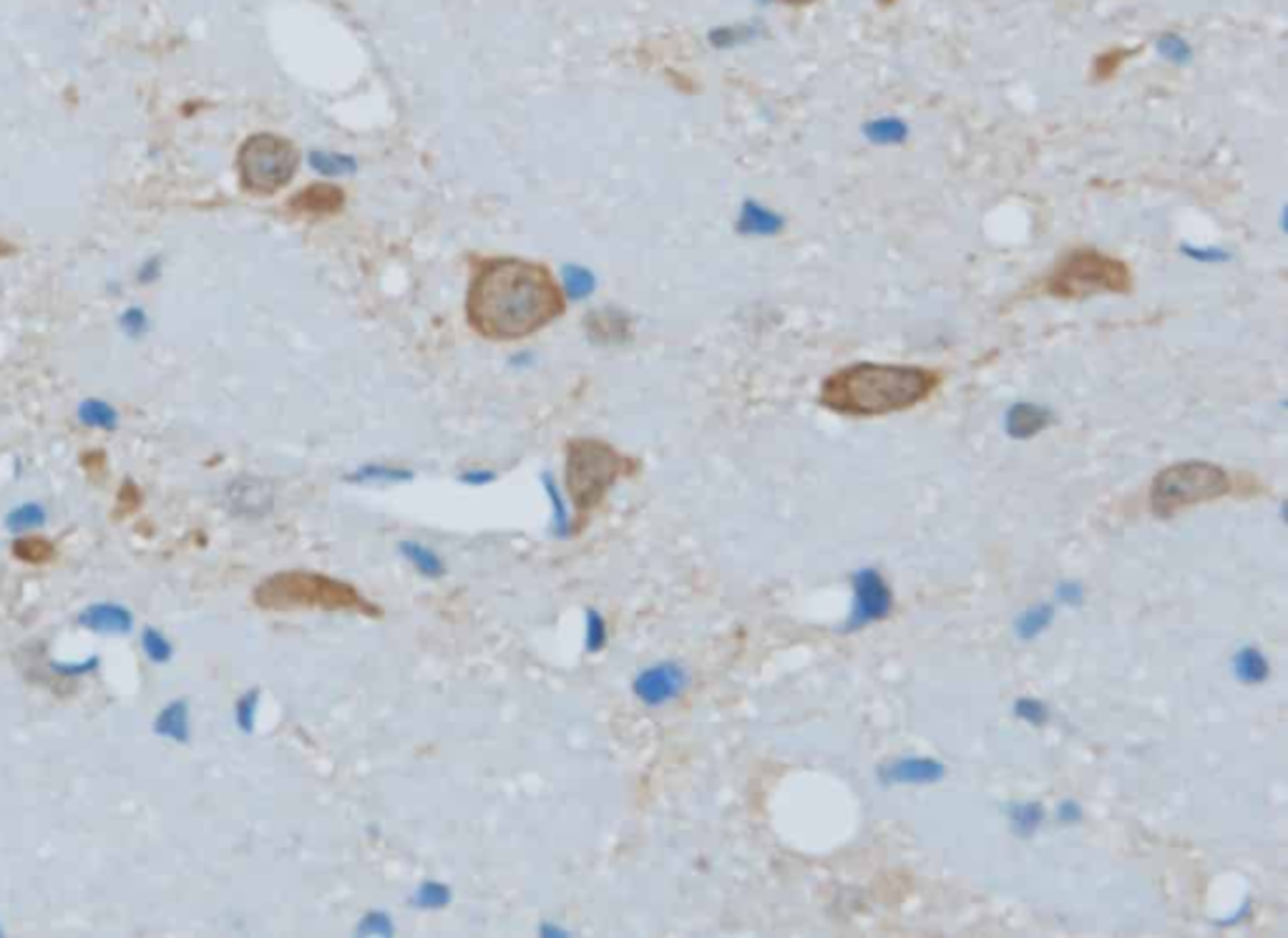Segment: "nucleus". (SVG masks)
<instances>
[{
  "mask_svg": "<svg viewBox=\"0 0 1288 938\" xmlns=\"http://www.w3.org/2000/svg\"><path fill=\"white\" fill-rule=\"evenodd\" d=\"M564 294L551 274L524 259H491L476 272L468 317L489 340H518L562 315Z\"/></svg>",
  "mask_w": 1288,
  "mask_h": 938,
  "instance_id": "1",
  "label": "nucleus"
},
{
  "mask_svg": "<svg viewBox=\"0 0 1288 938\" xmlns=\"http://www.w3.org/2000/svg\"><path fill=\"white\" fill-rule=\"evenodd\" d=\"M939 380V373L926 367L856 363L823 380L821 403L841 416H886L926 401Z\"/></svg>",
  "mask_w": 1288,
  "mask_h": 938,
  "instance_id": "2",
  "label": "nucleus"
},
{
  "mask_svg": "<svg viewBox=\"0 0 1288 938\" xmlns=\"http://www.w3.org/2000/svg\"><path fill=\"white\" fill-rule=\"evenodd\" d=\"M254 604L265 611H355L363 616H381V610L347 581L332 579L315 572H277L257 584Z\"/></svg>",
  "mask_w": 1288,
  "mask_h": 938,
  "instance_id": "3",
  "label": "nucleus"
},
{
  "mask_svg": "<svg viewBox=\"0 0 1288 938\" xmlns=\"http://www.w3.org/2000/svg\"><path fill=\"white\" fill-rule=\"evenodd\" d=\"M632 460L594 438H576L567 445V491L579 514L597 509L619 478L632 473Z\"/></svg>",
  "mask_w": 1288,
  "mask_h": 938,
  "instance_id": "4",
  "label": "nucleus"
},
{
  "mask_svg": "<svg viewBox=\"0 0 1288 938\" xmlns=\"http://www.w3.org/2000/svg\"><path fill=\"white\" fill-rule=\"evenodd\" d=\"M1132 287L1130 267L1100 250H1074L1052 270L1047 292L1059 300H1082L1097 292L1123 294Z\"/></svg>",
  "mask_w": 1288,
  "mask_h": 938,
  "instance_id": "5",
  "label": "nucleus"
},
{
  "mask_svg": "<svg viewBox=\"0 0 1288 938\" xmlns=\"http://www.w3.org/2000/svg\"><path fill=\"white\" fill-rule=\"evenodd\" d=\"M1231 491V478L1216 463L1185 460L1167 466L1155 476L1150 488L1152 514L1160 518L1175 516L1178 511L1203 501H1216Z\"/></svg>",
  "mask_w": 1288,
  "mask_h": 938,
  "instance_id": "6",
  "label": "nucleus"
},
{
  "mask_svg": "<svg viewBox=\"0 0 1288 938\" xmlns=\"http://www.w3.org/2000/svg\"><path fill=\"white\" fill-rule=\"evenodd\" d=\"M237 166L247 192L267 197L292 181L297 172V149L277 134H254L242 143Z\"/></svg>",
  "mask_w": 1288,
  "mask_h": 938,
  "instance_id": "7",
  "label": "nucleus"
},
{
  "mask_svg": "<svg viewBox=\"0 0 1288 938\" xmlns=\"http://www.w3.org/2000/svg\"><path fill=\"white\" fill-rule=\"evenodd\" d=\"M853 591L856 599L849 616V629H864L868 624L881 622L891 611V589L876 569H861L853 573Z\"/></svg>",
  "mask_w": 1288,
  "mask_h": 938,
  "instance_id": "8",
  "label": "nucleus"
},
{
  "mask_svg": "<svg viewBox=\"0 0 1288 938\" xmlns=\"http://www.w3.org/2000/svg\"><path fill=\"white\" fill-rule=\"evenodd\" d=\"M684 685H687V674L682 666L664 662V665H655L640 672V677L634 680V695L649 707H660L682 695Z\"/></svg>",
  "mask_w": 1288,
  "mask_h": 938,
  "instance_id": "9",
  "label": "nucleus"
},
{
  "mask_svg": "<svg viewBox=\"0 0 1288 938\" xmlns=\"http://www.w3.org/2000/svg\"><path fill=\"white\" fill-rule=\"evenodd\" d=\"M227 503H230L232 514H237V516L259 518L272 509V491L265 480L242 476L227 486Z\"/></svg>",
  "mask_w": 1288,
  "mask_h": 938,
  "instance_id": "10",
  "label": "nucleus"
},
{
  "mask_svg": "<svg viewBox=\"0 0 1288 938\" xmlns=\"http://www.w3.org/2000/svg\"><path fill=\"white\" fill-rule=\"evenodd\" d=\"M79 627L96 634H131L134 631V614L123 604L114 602H96L88 604L86 610L76 616Z\"/></svg>",
  "mask_w": 1288,
  "mask_h": 938,
  "instance_id": "11",
  "label": "nucleus"
},
{
  "mask_svg": "<svg viewBox=\"0 0 1288 938\" xmlns=\"http://www.w3.org/2000/svg\"><path fill=\"white\" fill-rule=\"evenodd\" d=\"M943 765L931 758L896 760L881 770V782L886 785H931L943 778Z\"/></svg>",
  "mask_w": 1288,
  "mask_h": 938,
  "instance_id": "12",
  "label": "nucleus"
},
{
  "mask_svg": "<svg viewBox=\"0 0 1288 938\" xmlns=\"http://www.w3.org/2000/svg\"><path fill=\"white\" fill-rule=\"evenodd\" d=\"M154 735L177 742V745H187L192 740V717H189L187 700H172L166 707H161V712L154 717Z\"/></svg>",
  "mask_w": 1288,
  "mask_h": 938,
  "instance_id": "13",
  "label": "nucleus"
},
{
  "mask_svg": "<svg viewBox=\"0 0 1288 938\" xmlns=\"http://www.w3.org/2000/svg\"><path fill=\"white\" fill-rule=\"evenodd\" d=\"M1047 422H1050V413L1044 408L1035 403H1017L1007 413V433L1017 441H1027L1047 428Z\"/></svg>",
  "mask_w": 1288,
  "mask_h": 938,
  "instance_id": "14",
  "label": "nucleus"
},
{
  "mask_svg": "<svg viewBox=\"0 0 1288 938\" xmlns=\"http://www.w3.org/2000/svg\"><path fill=\"white\" fill-rule=\"evenodd\" d=\"M587 329H589L591 340H597V343L612 345V343H622L629 335V323H626V317L617 310H599V312H591L589 320H587Z\"/></svg>",
  "mask_w": 1288,
  "mask_h": 938,
  "instance_id": "15",
  "label": "nucleus"
},
{
  "mask_svg": "<svg viewBox=\"0 0 1288 938\" xmlns=\"http://www.w3.org/2000/svg\"><path fill=\"white\" fill-rule=\"evenodd\" d=\"M340 207H343V192L332 184H315V187L305 189L303 194H297L295 199V209L305 215H330V212H338Z\"/></svg>",
  "mask_w": 1288,
  "mask_h": 938,
  "instance_id": "16",
  "label": "nucleus"
},
{
  "mask_svg": "<svg viewBox=\"0 0 1288 938\" xmlns=\"http://www.w3.org/2000/svg\"><path fill=\"white\" fill-rule=\"evenodd\" d=\"M783 227V219L771 212V209L760 207L757 201H748L740 212V219H737V230L742 234H756V236H768L775 234L777 230Z\"/></svg>",
  "mask_w": 1288,
  "mask_h": 938,
  "instance_id": "17",
  "label": "nucleus"
},
{
  "mask_svg": "<svg viewBox=\"0 0 1288 938\" xmlns=\"http://www.w3.org/2000/svg\"><path fill=\"white\" fill-rule=\"evenodd\" d=\"M1233 672L1243 685H1260L1268 677V662L1256 647H1243L1233 659Z\"/></svg>",
  "mask_w": 1288,
  "mask_h": 938,
  "instance_id": "18",
  "label": "nucleus"
},
{
  "mask_svg": "<svg viewBox=\"0 0 1288 938\" xmlns=\"http://www.w3.org/2000/svg\"><path fill=\"white\" fill-rule=\"evenodd\" d=\"M79 421L86 425V428H96V430H116L119 425V413L111 403L99 401V398H86V401L79 403Z\"/></svg>",
  "mask_w": 1288,
  "mask_h": 938,
  "instance_id": "19",
  "label": "nucleus"
},
{
  "mask_svg": "<svg viewBox=\"0 0 1288 938\" xmlns=\"http://www.w3.org/2000/svg\"><path fill=\"white\" fill-rule=\"evenodd\" d=\"M48 521V514L41 503L28 501V503H18L10 514L6 516V529L13 531V534H28V531H36L41 526H46Z\"/></svg>",
  "mask_w": 1288,
  "mask_h": 938,
  "instance_id": "20",
  "label": "nucleus"
},
{
  "mask_svg": "<svg viewBox=\"0 0 1288 938\" xmlns=\"http://www.w3.org/2000/svg\"><path fill=\"white\" fill-rule=\"evenodd\" d=\"M597 287V277L582 265H567L562 270V294L569 300H587Z\"/></svg>",
  "mask_w": 1288,
  "mask_h": 938,
  "instance_id": "21",
  "label": "nucleus"
},
{
  "mask_svg": "<svg viewBox=\"0 0 1288 938\" xmlns=\"http://www.w3.org/2000/svg\"><path fill=\"white\" fill-rule=\"evenodd\" d=\"M13 556L23 564L30 566H44L48 561H53L56 556V549L48 538H38V536H21L13 541Z\"/></svg>",
  "mask_w": 1288,
  "mask_h": 938,
  "instance_id": "22",
  "label": "nucleus"
},
{
  "mask_svg": "<svg viewBox=\"0 0 1288 938\" xmlns=\"http://www.w3.org/2000/svg\"><path fill=\"white\" fill-rule=\"evenodd\" d=\"M309 166L323 177H345L355 172V159L338 151H312Z\"/></svg>",
  "mask_w": 1288,
  "mask_h": 938,
  "instance_id": "23",
  "label": "nucleus"
},
{
  "mask_svg": "<svg viewBox=\"0 0 1288 938\" xmlns=\"http://www.w3.org/2000/svg\"><path fill=\"white\" fill-rule=\"evenodd\" d=\"M1052 616H1055V610H1052L1050 604H1039V607H1032V610L1022 611L1019 619L1015 622L1017 637L1019 639L1039 637V634L1052 624Z\"/></svg>",
  "mask_w": 1288,
  "mask_h": 938,
  "instance_id": "24",
  "label": "nucleus"
},
{
  "mask_svg": "<svg viewBox=\"0 0 1288 938\" xmlns=\"http://www.w3.org/2000/svg\"><path fill=\"white\" fill-rule=\"evenodd\" d=\"M401 553H403L405 559L411 561L423 576H433V579H436V576H440V573L446 572L443 561H440L431 549H425L423 544H411V541H405V544H401Z\"/></svg>",
  "mask_w": 1288,
  "mask_h": 938,
  "instance_id": "25",
  "label": "nucleus"
},
{
  "mask_svg": "<svg viewBox=\"0 0 1288 938\" xmlns=\"http://www.w3.org/2000/svg\"><path fill=\"white\" fill-rule=\"evenodd\" d=\"M141 649H144L146 659L152 662V665H169L174 657V645L169 642L166 634L157 629V627H146L141 631Z\"/></svg>",
  "mask_w": 1288,
  "mask_h": 938,
  "instance_id": "26",
  "label": "nucleus"
},
{
  "mask_svg": "<svg viewBox=\"0 0 1288 938\" xmlns=\"http://www.w3.org/2000/svg\"><path fill=\"white\" fill-rule=\"evenodd\" d=\"M411 476L413 473L403 471V468L370 463V466H363L361 471H355L353 476H350V480H355V483H370V480H373V483H390V480H393V483H396V480H408Z\"/></svg>",
  "mask_w": 1288,
  "mask_h": 938,
  "instance_id": "27",
  "label": "nucleus"
},
{
  "mask_svg": "<svg viewBox=\"0 0 1288 938\" xmlns=\"http://www.w3.org/2000/svg\"><path fill=\"white\" fill-rule=\"evenodd\" d=\"M1042 808L1036 805V802H1024V805H1015L1012 808V825H1015L1017 833H1022V835H1030L1039 828L1042 823Z\"/></svg>",
  "mask_w": 1288,
  "mask_h": 938,
  "instance_id": "28",
  "label": "nucleus"
},
{
  "mask_svg": "<svg viewBox=\"0 0 1288 938\" xmlns=\"http://www.w3.org/2000/svg\"><path fill=\"white\" fill-rule=\"evenodd\" d=\"M868 139L876 143H896L904 141L906 137V126L899 122V119H878L873 122L868 129H866Z\"/></svg>",
  "mask_w": 1288,
  "mask_h": 938,
  "instance_id": "29",
  "label": "nucleus"
},
{
  "mask_svg": "<svg viewBox=\"0 0 1288 938\" xmlns=\"http://www.w3.org/2000/svg\"><path fill=\"white\" fill-rule=\"evenodd\" d=\"M257 707H259V689H250L247 695L239 697L237 707H234V720H237L239 730H242V732H252L254 730Z\"/></svg>",
  "mask_w": 1288,
  "mask_h": 938,
  "instance_id": "30",
  "label": "nucleus"
},
{
  "mask_svg": "<svg viewBox=\"0 0 1288 938\" xmlns=\"http://www.w3.org/2000/svg\"><path fill=\"white\" fill-rule=\"evenodd\" d=\"M119 328L126 337L131 340H139V337H144L149 332V315H146V310L141 308H129L123 310L121 315H119Z\"/></svg>",
  "mask_w": 1288,
  "mask_h": 938,
  "instance_id": "31",
  "label": "nucleus"
},
{
  "mask_svg": "<svg viewBox=\"0 0 1288 938\" xmlns=\"http://www.w3.org/2000/svg\"><path fill=\"white\" fill-rule=\"evenodd\" d=\"M413 903L420 906V909H443V906L451 903V891L443 883H425V886L418 889Z\"/></svg>",
  "mask_w": 1288,
  "mask_h": 938,
  "instance_id": "32",
  "label": "nucleus"
},
{
  "mask_svg": "<svg viewBox=\"0 0 1288 938\" xmlns=\"http://www.w3.org/2000/svg\"><path fill=\"white\" fill-rule=\"evenodd\" d=\"M544 488H547L549 498H551V506H554V531L556 536H569V511L562 501V494H559V488L551 480V476H544Z\"/></svg>",
  "mask_w": 1288,
  "mask_h": 938,
  "instance_id": "33",
  "label": "nucleus"
},
{
  "mask_svg": "<svg viewBox=\"0 0 1288 938\" xmlns=\"http://www.w3.org/2000/svg\"><path fill=\"white\" fill-rule=\"evenodd\" d=\"M1158 50L1160 56H1166L1167 61H1173V64H1185V61H1190V46H1187L1181 36H1175V33H1166V36L1160 38Z\"/></svg>",
  "mask_w": 1288,
  "mask_h": 938,
  "instance_id": "34",
  "label": "nucleus"
},
{
  "mask_svg": "<svg viewBox=\"0 0 1288 938\" xmlns=\"http://www.w3.org/2000/svg\"><path fill=\"white\" fill-rule=\"evenodd\" d=\"M607 645V624L599 611H587V649L599 652Z\"/></svg>",
  "mask_w": 1288,
  "mask_h": 938,
  "instance_id": "35",
  "label": "nucleus"
},
{
  "mask_svg": "<svg viewBox=\"0 0 1288 938\" xmlns=\"http://www.w3.org/2000/svg\"><path fill=\"white\" fill-rule=\"evenodd\" d=\"M1015 712L1019 720L1035 724V727L1047 722V707L1042 703H1036V700H1019L1015 704Z\"/></svg>",
  "mask_w": 1288,
  "mask_h": 938,
  "instance_id": "36",
  "label": "nucleus"
},
{
  "mask_svg": "<svg viewBox=\"0 0 1288 938\" xmlns=\"http://www.w3.org/2000/svg\"><path fill=\"white\" fill-rule=\"evenodd\" d=\"M1125 56H1128V53H1125V50H1112V53H1102V56L1097 58V64H1094V76H1097V79H1110V76H1112V73L1117 71V66L1123 64Z\"/></svg>",
  "mask_w": 1288,
  "mask_h": 938,
  "instance_id": "37",
  "label": "nucleus"
},
{
  "mask_svg": "<svg viewBox=\"0 0 1288 938\" xmlns=\"http://www.w3.org/2000/svg\"><path fill=\"white\" fill-rule=\"evenodd\" d=\"M393 924L385 913H367L361 921V933H390Z\"/></svg>",
  "mask_w": 1288,
  "mask_h": 938,
  "instance_id": "38",
  "label": "nucleus"
},
{
  "mask_svg": "<svg viewBox=\"0 0 1288 938\" xmlns=\"http://www.w3.org/2000/svg\"><path fill=\"white\" fill-rule=\"evenodd\" d=\"M96 666H99V657H88L86 662H73V665H53L58 674H64V677H81V674L94 672Z\"/></svg>",
  "mask_w": 1288,
  "mask_h": 938,
  "instance_id": "39",
  "label": "nucleus"
},
{
  "mask_svg": "<svg viewBox=\"0 0 1288 938\" xmlns=\"http://www.w3.org/2000/svg\"><path fill=\"white\" fill-rule=\"evenodd\" d=\"M137 274H139V282H144V285H149V282H157L159 277H161V257L144 259V262H141V267H139Z\"/></svg>",
  "mask_w": 1288,
  "mask_h": 938,
  "instance_id": "40",
  "label": "nucleus"
},
{
  "mask_svg": "<svg viewBox=\"0 0 1288 938\" xmlns=\"http://www.w3.org/2000/svg\"><path fill=\"white\" fill-rule=\"evenodd\" d=\"M1059 599L1067 604H1080L1082 589L1077 587V584H1062V589H1059Z\"/></svg>",
  "mask_w": 1288,
  "mask_h": 938,
  "instance_id": "41",
  "label": "nucleus"
},
{
  "mask_svg": "<svg viewBox=\"0 0 1288 938\" xmlns=\"http://www.w3.org/2000/svg\"><path fill=\"white\" fill-rule=\"evenodd\" d=\"M1080 817L1082 810L1080 805H1074V802H1065V805L1059 808V820H1062V823H1077Z\"/></svg>",
  "mask_w": 1288,
  "mask_h": 938,
  "instance_id": "42",
  "label": "nucleus"
},
{
  "mask_svg": "<svg viewBox=\"0 0 1288 938\" xmlns=\"http://www.w3.org/2000/svg\"><path fill=\"white\" fill-rule=\"evenodd\" d=\"M461 480H463V483H474V486H483V483H489V480H494V473H491V471L463 473Z\"/></svg>",
  "mask_w": 1288,
  "mask_h": 938,
  "instance_id": "43",
  "label": "nucleus"
},
{
  "mask_svg": "<svg viewBox=\"0 0 1288 938\" xmlns=\"http://www.w3.org/2000/svg\"><path fill=\"white\" fill-rule=\"evenodd\" d=\"M780 3H788V6H808V3H815V0H780Z\"/></svg>",
  "mask_w": 1288,
  "mask_h": 938,
  "instance_id": "44",
  "label": "nucleus"
},
{
  "mask_svg": "<svg viewBox=\"0 0 1288 938\" xmlns=\"http://www.w3.org/2000/svg\"><path fill=\"white\" fill-rule=\"evenodd\" d=\"M0 936H3V926H0Z\"/></svg>",
  "mask_w": 1288,
  "mask_h": 938,
  "instance_id": "45",
  "label": "nucleus"
}]
</instances>
